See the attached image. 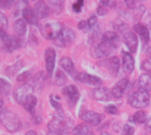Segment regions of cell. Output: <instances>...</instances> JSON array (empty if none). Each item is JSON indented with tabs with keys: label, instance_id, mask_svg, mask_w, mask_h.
I'll return each mask as SVG.
<instances>
[{
	"label": "cell",
	"instance_id": "14",
	"mask_svg": "<svg viewBox=\"0 0 151 135\" xmlns=\"http://www.w3.org/2000/svg\"><path fill=\"white\" fill-rule=\"evenodd\" d=\"M81 118L87 124H89L91 126H98L102 122L103 116L95 111H88L83 113V115L81 116Z\"/></svg>",
	"mask_w": 151,
	"mask_h": 135
},
{
	"label": "cell",
	"instance_id": "6",
	"mask_svg": "<svg viewBox=\"0 0 151 135\" xmlns=\"http://www.w3.org/2000/svg\"><path fill=\"white\" fill-rule=\"evenodd\" d=\"M33 92H34V88L30 85V84H22L21 86L18 87L14 93H13V96H14V99L15 101L21 104L30 96L33 95Z\"/></svg>",
	"mask_w": 151,
	"mask_h": 135
},
{
	"label": "cell",
	"instance_id": "36",
	"mask_svg": "<svg viewBox=\"0 0 151 135\" xmlns=\"http://www.w3.org/2000/svg\"><path fill=\"white\" fill-rule=\"evenodd\" d=\"M15 2L16 0H0V7L4 9H9L15 4Z\"/></svg>",
	"mask_w": 151,
	"mask_h": 135
},
{
	"label": "cell",
	"instance_id": "24",
	"mask_svg": "<svg viewBox=\"0 0 151 135\" xmlns=\"http://www.w3.org/2000/svg\"><path fill=\"white\" fill-rule=\"evenodd\" d=\"M65 0H49V7L52 12L55 14H59L62 12L65 6Z\"/></svg>",
	"mask_w": 151,
	"mask_h": 135
},
{
	"label": "cell",
	"instance_id": "45",
	"mask_svg": "<svg viewBox=\"0 0 151 135\" xmlns=\"http://www.w3.org/2000/svg\"><path fill=\"white\" fill-rule=\"evenodd\" d=\"M42 121V118L40 116H34V123L35 124H40Z\"/></svg>",
	"mask_w": 151,
	"mask_h": 135
},
{
	"label": "cell",
	"instance_id": "35",
	"mask_svg": "<svg viewBox=\"0 0 151 135\" xmlns=\"http://www.w3.org/2000/svg\"><path fill=\"white\" fill-rule=\"evenodd\" d=\"M100 4L106 8H114L117 5V2L116 0H100Z\"/></svg>",
	"mask_w": 151,
	"mask_h": 135
},
{
	"label": "cell",
	"instance_id": "7",
	"mask_svg": "<svg viewBox=\"0 0 151 135\" xmlns=\"http://www.w3.org/2000/svg\"><path fill=\"white\" fill-rule=\"evenodd\" d=\"M70 126L69 122L64 118H53L48 124V129L50 132H55L61 135H66L68 134V128Z\"/></svg>",
	"mask_w": 151,
	"mask_h": 135
},
{
	"label": "cell",
	"instance_id": "43",
	"mask_svg": "<svg viewBox=\"0 0 151 135\" xmlns=\"http://www.w3.org/2000/svg\"><path fill=\"white\" fill-rule=\"evenodd\" d=\"M78 27H79V29L83 30V31H86V32L89 29V27H88V23H87V21H85V20L80 21V22L78 23Z\"/></svg>",
	"mask_w": 151,
	"mask_h": 135
},
{
	"label": "cell",
	"instance_id": "11",
	"mask_svg": "<svg viewBox=\"0 0 151 135\" xmlns=\"http://www.w3.org/2000/svg\"><path fill=\"white\" fill-rule=\"evenodd\" d=\"M56 62V51L53 48H47L45 50V65L50 76H51Z\"/></svg>",
	"mask_w": 151,
	"mask_h": 135
},
{
	"label": "cell",
	"instance_id": "31",
	"mask_svg": "<svg viewBox=\"0 0 151 135\" xmlns=\"http://www.w3.org/2000/svg\"><path fill=\"white\" fill-rule=\"evenodd\" d=\"M45 80H46V77H45V74H44L43 72H39L33 78V81L36 85H42L44 83Z\"/></svg>",
	"mask_w": 151,
	"mask_h": 135
},
{
	"label": "cell",
	"instance_id": "49",
	"mask_svg": "<svg viewBox=\"0 0 151 135\" xmlns=\"http://www.w3.org/2000/svg\"><path fill=\"white\" fill-rule=\"evenodd\" d=\"M47 135H61L60 134H58V133H55V132H50L49 131V133H48V134Z\"/></svg>",
	"mask_w": 151,
	"mask_h": 135
},
{
	"label": "cell",
	"instance_id": "18",
	"mask_svg": "<svg viewBox=\"0 0 151 135\" xmlns=\"http://www.w3.org/2000/svg\"><path fill=\"white\" fill-rule=\"evenodd\" d=\"M134 30L136 34H138V35L140 36V38L143 43L147 44L150 42V32H149V29L147 28V27H145L143 24L138 23L134 26Z\"/></svg>",
	"mask_w": 151,
	"mask_h": 135
},
{
	"label": "cell",
	"instance_id": "41",
	"mask_svg": "<svg viewBox=\"0 0 151 135\" xmlns=\"http://www.w3.org/2000/svg\"><path fill=\"white\" fill-rule=\"evenodd\" d=\"M96 13L99 16H104V15H106L108 13V9L106 7H104V6L100 4L97 7V9H96Z\"/></svg>",
	"mask_w": 151,
	"mask_h": 135
},
{
	"label": "cell",
	"instance_id": "4",
	"mask_svg": "<svg viewBox=\"0 0 151 135\" xmlns=\"http://www.w3.org/2000/svg\"><path fill=\"white\" fill-rule=\"evenodd\" d=\"M63 25L59 22H49L41 27L42 35L49 40H54L63 29Z\"/></svg>",
	"mask_w": 151,
	"mask_h": 135
},
{
	"label": "cell",
	"instance_id": "15",
	"mask_svg": "<svg viewBox=\"0 0 151 135\" xmlns=\"http://www.w3.org/2000/svg\"><path fill=\"white\" fill-rule=\"evenodd\" d=\"M92 96L94 99L101 102H107L110 101L111 98V90H109L106 88H101L98 87L95 88L92 91Z\"/></svg>",
	"mask_w": 151,
	"mask_h": 135
},
{
	"label": "cell",
	"instance_id": "39",
	"mask_svg": "<svg viewBox=\"0 0 151 135\" xmlns=\"http://www.w3.org/2000/svg\"><path fill=\"white\" fill-rule=\"evenodd\" d=\"M83 3H84V0H77V2L73 4V10L77 13L80 12L82 8Z\"/></svg>",
	"mask_w": 151,
	"mask_h": 135
},
{
	"label": "cell",
	"instance_id": "13",
	"mask_svg": "<svg viewBox=\"0 0 151 135\" xmlns=\"http://www.w3.org/2000/svg\"><path fill=\"white\" fill-rule=\"evenodd\" d=\"M59 65L65 72H66L70 76H72L73 79H75L78 73L76 72L74 64L71 58H69L67 57H62L59 61Z\"/></svg>",
	"mask_w": 151,
	"mask_h": 135
},
{
	"label": "cell",
	"instance_id": "12",
	"mask_svg": "<svg viewBox=\"0 0 151 135\" xmlns=\"http://www.w3.org/2000/svg\"><path fill=\"white\" fill-rule=\"evenodd\" d=\"M128 84H129V80L127 78L121 79L111 90V96H113L117 99H120L124 96V93H125Z\"/></svg>",
	"mask_w": 151,
	"mask_h": 135
},
{
	"label": "cell",
	"instance_id": "3",
	"mask_svg": "<svg viewBox=\"0 0 151 135\" xmlns=\"http://www.w3.org/2000/svg\"><path fill=\"white\" fill-rule=\"evenodd\" d=\"M75 37H76V34L73 29L64 27L61 32L58 34V35L53 40V42L58 47L65 48L72 44L73 41L75 40Z\"/></svg>",
	"mask_w": 151,
	"mask_h": 135
},
{
	"label": "cell",
	"instance_id": "1",
	"mask_svg": "<svg viewBox=\"0 0 151 135\" xmlns=\"http://www.w3.org/2000/svg\"><path fill=\"white\" fill-rule=\"evenodd\" d=\"M0 122L10 133H15L20 127V120L19 117L7 108L0 111Z\"/></svg>",
	"mask_w": 151,
	"mask_h": 135
},
{
	"label": "cell",
	"instance_id": "38",
	"mask_svg": "<svg viewBox=\"0 0 151 135\" xmlns=\"http://www.w3.org/2000/svg\"><path fill=\"white\" fill-rule=\"evenodd\" d=\"M134 128L129 125H125L123 127V135H134Z\"/></svg>",
	"mask_w": 151,
	"mask_h": 135
},
{
	"label": "cell",
	"instance_id": "51",
	"mask_svg": "<svg viewBox=\"0 0 151 135\" xmlns=\"http://www.w3.org/2000/svg\"><path fill=\"white\" fill-rule=\"evenodd\" d=\"M136 1H138V0H136ZM139 1H142V0H139Z\"/></svg>",
	"mask_w": 151,
	"mask_h": 135
},
{
	"label": "cell",
	"instance_id": "42",
	"mask_svg": "<svg viewBox=\"0 0 151 135\" xmlns=\"http://www.w3.org/2000/svg\"><path fill=\"white\" fill-rule=\"evenodd\" d=\"M50 103H51L52 107L56 110V111H62V106H61V104H60L58 102L55 101V100L53 99V96H50Z\"/></svg>",
	"mask_w": 151,
	"mask_h": 135
},
{
	"label": "cell",
	"instance_id": "29",
	"mask_svg": "<svg viewBox=\"0 0 151 135\" xmlns=\"http://www.w3.org/2000/svg\"><path fill=\"white\" fill-rule=\"evenodd\" d=\"M11 39H12V35H9V34L5 32V30L0 28V41H1V42H2V44L4 45V47L5 50H6L7 47L9 46L10 42H11Z\"/></svg>",
	"mask_w": 151,
	"mask_h": 135
},
{
	"label": "cell",
	"instance_id": "44",
	"mask_svg": "<svg viewBox=\"0 0 151 135\" xmlns=\"http://www.w3.org/2000/svg\"><path fill=\"white\" fill-rule=\"evenodd\" d=\"M124 2L129 9H135L136 0H124Z\"/></svg>",
	"mask_w": 151,
	"mask_h": 135
},
{
	"label": "cell",
	"instance_id": "30",
	"mask_svg": "<svg viewBox=\"0 0 151 135\" xmlns=\"http://www.w3.org/2000/svg\"><path fill=\"white\" fill-rule=\"evenodd\" d=\"M56 84L58 86H63L66 83V77L61 70H58L56 73Z\"/></svg>",
	"mask_w": 151,
	"mask_h": 135
},
{
	"label": "cell",
	"instance_id": "21",
	"mask_svg": "<svg viewBox=\"0 0 151 135\" xmlns=\"http://www.w3.org/2000/svg\"><path fill=\"white\" fill-rule=\"evenodd\" d=\"M138 85L140 89L144 90L146 92L151 91V74L143 73L140 76L138 80Z\"/></svg>",
	"mask_w": 151,
	"mask_h": 135
},
{
	"label": "cell",
	"instance_id": "16",
	"mask_svg": "<svg viewBox=\"0 0 151 135\" xmlns=\"http://www.w3.org/2000/svg\"><path fill=\"white\" fill-rule=\"evenodd\" d=\"M35 12L40 19H45L49 17L50 13V9L44 0H38L35 5Z\"/></svg>",
	"mask_w": 151,
	"mask_h": 135
},
{
	"label": "cell",
	"instance_id": "2",
	"mask_svg": "<svg viewBox=\"0 0 151 135\" xmlns=\"http://www.w3.org/2000/svg\"><path fill=\"white\" fill-rule=\"evenodd\" d=\"M127 101L133 108L143 109L149 106L150 103V97L148 92L139 89L130 93L127 97Z\"/></svg>",
	"mask_w": 151,
	"mask_h": 135
},
{
	"label": "cell",
	"instance_id": "52",
	"mask_svg": "<svg viewBox=\"0 0 151 135\" xmlns=\"http://www.w3.org/2000/svg\"><path fill=\"white\" fill-rule=\"evenodd\" d=\"M33 1H35V0H33Z\"/></svg>",
	"mask_w": 151,
	"mask_h": 135
},
{
	"label": "cell",
	"instance_id": "32",
	"mask_svg": "<svg viewBox=\"0 0 151 135\" xmlns=\"http://www.w3.org/2000/svg\"><path fill=\"white\" fill-rule=\"evenodd\" d=\"M141 68L142 71L146 72L147 73L151 74V57L147 58L146 60H144L141 65Z\"/></svg>",
	"mask_w": 151,
	"mask_h": 135
},
{
	"label": "cell",
	"instance_id": "22",
	"mask_svg": "<svg viewBox=\"0 0 151 135\" xmlns=\"http://www.w3.org/2000/svg\"><path fill=\"white\" fill-rule=\"evenodd\" d=\"M73 135H95L94 131L90 126L85 124H81L76 126L73 130Z\"/></svg>",
	"mask_w": 151,
	"mask_h": 135
},
{
	"label": "cell",
	"instance_id": "8",
	"mask_svg": "<svg viewBox=\"0 0 151 135\" xmlns=\"http://www.w3.org/2000/svg\"><path fill=\"white\" fill-rule=\"evenodd\" d=\"M122 34H123V40L127 45V47L128 48V50L131 51V53H134L137 50L138 48V37L137 35L132 32L127 27H125L122 31H121Z\"/></svg>",
	"mask_w": 151,
	"mask_h": 135
},
{
	"label": "cell",
	"instance_id": "23",
	"mask_svg": "<svg viewBox=\"0 0 151 135\" xmlns=\"http://www.w3.org/2000/svg\"><path fill=\"white\" fill-rule=\"evenodd\" d=\"M37 104V99L35 96H34L33 95L30 96L23 103H22V106L24 107V109L28 111L29 113H31L33 116H35V106Z\"/></svg>",
	"mask_w": 151,
	"mask_h": 135
},
{
	"label": "cell",
	"instance_id": "46",
	"mask_svg": "<svg viewBox=\"0 0 151 135\" xmlns=\"http://www.w3.org/2000/svg\"><path fill=\"white\" fill-rule=\"evenodd\" d=\"M146 128H147V130H148V131H149V132L151 134V118L147 120V123H146Z\"/></svg>",
	"mask_w": 151,
	"mask_h": 135
},
{
	"label": "cell",
	"instance_id": "5",
	"mask_svg": "<svg viewBox=\"0 0 151 135\" xmlns=\"http://www.w3.org/2000/svg\"><path fill=\"white\" fill-rule=\"evenodd\" d=\"M101 42L107 48H109L111 50L114 51L120 45V38L116 32L107 31L102 35Z\"/></svg>",
	"mask_w": 151,
	"mask_h": 135
},
{
	"label": "cell",
	"instance_id": "28",
	"mask_svg": "<svg viewBox=\"0 0 151 135\" xmlns=\"http://www.w3.org/2000/svg\"><path fill=\"white\" fill-rule=\"evenodd\" d=\"M11 84L4 79H0V95L6 96L11 92Z\"/></svg>",
	"mask_w": 151,
	"mask_h": 135
},
{
	"label": "cell",
	"instance_id": "33",
	"mask_svg": "<svg viewBox=\"0 0 151 135\" xmlns=\"http://www.w3.org/2000/svg\"><path fill=\"white\" fill-rule=\"evenodd\" d=\"M29 78H30V72L26 71V72L22 73L21 74H19V75L17 77V81L25 84V83L28 80Z\"/></svg>",
	"mask_w": 151,
	"mask_h": 135
},
{
	"label": "cell",
	"instance_id": "47",
	"mask_svg": "<svg viewBox=\"0 0 151 135\" xmlns=\"http://www.w3.org/2000/svg\"><path fill=\"white\" fill-rule=\"evenodd\" d=\"M25 135H37V134L35 131H29V132H27Z\"/></svg>",
	"mask_w": 151,
	"mask_h": 135
},
{
	"label": "cell",
	"instance_id": "40",
	"mask_svg": "<svg viewBox=\"0 0 151 135\" xmlns=\"http://www.w3.org/2000/svg\"><path fill=\"white\" fill-rule=\"evenodd\" d=\"M87 23H88V26L89 29L94 28V27L96 26V23H97V19H96V17L95 15L91 16V17L88 19Z\"/></svg>",
	"mask_w": 151,
	"mask_h": 135
},
{
	"label": "cell",
	"instance_id": "25",
	"mask_svg": "<svg viewBox=\"0 0 151 135\" xmlns=\"http://www.w3.org/2000/svg\"><path fill=\"white\" fill-rule=\"evenodd\" d=\"M13 28L19 36H24L27 33V25L23 19H18L14 22Z\"/></svg>",
	"mask_w": 151,
	"mask_h": 135
},
{
	"label": "cell",
	"instance_id": "26",
	"mask_svg": "<svg viewBox=\"0 0 151 135\" xmlns=\"http://www.w3.org/2000/svg\"><path fill=\"white\" fill-rule=\"evenodd\" d=\"M23 66H24V62L22 60H19V61L16 62L13 65H11V66L7 67L6 70H5V73L7 75H9L10 77H12L17 72H19L21 68H23Z\"/></svg>",
	"mask_w": 151,
	"mask_h": 135
},
{
	"label": "cell",
	"instance_id": "20",
	"mask_svg": "<svg viewBox=\"0 0 151 135\" xmlns=\"http://www.w3.org/2000/svg\"><path fill=\"white\" fill-rule=\"evenodd\" d=\"M22 18L25 22L30 25H36L38 23V17L35 14V11L30 7H26L22 11Z\"/></svg>",
	"mask_w": 151,
	"mask_h": 135
},
{
	"label": "cell",
	"instance_id": "34",
	"mask_svg": "<svg viewBox=\"0 0 151 135\" xmlns=\"http://www.w3.org/2000/svg\"><path fill=\"white\" fill-rule=\"evenodd\" d=\"M7 27H8V19H7V17L4 13L0 12V28L5 30Z\"/></svg>",
	"mask_w": 151,
	"mask_h": 135
},
{
	"label": "cell",
	"instance_id": "48",
	"mask_svg": "<svg viewBox=\"0 0 151 135\" xmlns=\"http://www.w3.org/2000/svg\"><path fill=\"white\" fill-rule=\"evenodd\" d=\"M3 106H4V100L2 98H0V111L3 108Z\"/></svg>",
	"mask_w": 151,
	"mask_h": 135
},
{
	"label": "cell",
	"instance_id": "37",
	"mask_svg": "<svg viewBox=\"0 0 151 135\" xmlns=\"http://www.w3.org/2000/svg\"><path fill=\"white\" fill-rule=\"evenodd\" d=\"M105 111L108 114H111V115H117L119 113V110L115 105H108V106H106L105 107Z\"/></svg>",
	"mask_w": 151,
	"mask_h": 135
},
{
	"label": "cell",
	"instance_id": "17",
	"mask_svg": "<svg viewBox=\"0 0 151 135\" xmlns=\"http://www.w3.org/2000/svg\"><path fill=\"white\" fill-rule=\"evenodd\" d=\"M122 62H123V69L127 74H130L134 70V59L131 53L124 51L122 53Z\"/></svg>",
	"mask_w": 151,
	"mask_h": 135
},
{
	"label": "cell",
	"instance_id": "19",
	"mask_svg": "<svg viewBox=\"0 0 151 135\" xmlns=\"http://www.w3.org/2000/svg\"><path fill=\"white\" fill-rule=\"evenodd\" d=\"M104 65L108 68L109 72L112 74V75H117L119 70V66H120V63H119V59L118 57H111L109 59L104 61Z\"/></svg>",
	"mask_w": 151,
	"mask_h": 135
},
{
	"label": "cell",
	"instance_id": "9",
	"mask_svg": "<svg viewBox=\"0 0 151 135\" xmlns=\"http://www.w3.org/2000/svg\"><path fill=\"white\" fill-rule=\"evenodd\" d=\"M62 93L66 97V101H67L69 107L73 108V106H75L80 97L78 88L74 85H69L64 88Z\"/></svg>",
	"mask_w": 151,
	"mask_h": 135
},
{
	"label": "cell",
	"instance_id": "10",
	"mask_svg": "<svg viewBox=\"0 0 151 135\" xmlns=\"http://www.w3.org/2000/svg\"><path fill=\"white\" fill-rule=\"evenodd\" d=\"M74 80L94 87H100L103 84V80L100 78L86 73H78Z\"/></svg>",
	"mask_w": 151,
	"mask_h": 135
},
{
	"label": "cell",
	"instance_id": "27",
	"mask_svg": "<svg viewBox=\"0 0 151 135\" xmlns=\"http://www.w3.org/2000/svg\"><path fill=\"white\" fill-rule=\"evenodd\" d=\"M131 118L134 123H137V124H144L148 120L147 113L144 111H142V110L136 111Z\"/></svg>",
	"mask_w": 151,
	"mask_h": 135
},
{
	"label": "cell",
	"instance_id": "50",
	"mask_svg": "<svg viewBox=\"0 0 151 135\" xmlns=\"http://www.w3.org/2000/svg\"><path fill=\"white\" fill-rule=\"evenodd\" d=\"M100 135H110V134H109L108 133H105V132H103V133H102V134H100Z\"/></svg>",
	"mask_w": 151,
	"mask_h": 135
}]
</instances>
